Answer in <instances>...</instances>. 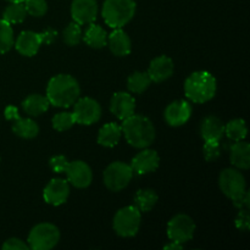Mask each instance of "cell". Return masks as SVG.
Masks as SVG:
<instances>
[{
  "label": "cell",
  "instance_id": "cell-1",
  "mask_svg": "<svg viewBox=\"0 0 250 250\" xmlns=\"http://www.w3.org/2000/svg\"><path fill=\"white\" fill-rule=\"evenodd\" d=\"M80 94V83L71 75L60 73L54 76L46 85V98L50 105L56 107L72 106Z\"/></svg>",
  "mask_w": 250,
  "mask_h": 250
},
{
  "label": "cell",
  "instance_id": "cell-2",
  "mask_svg": "<svg viewBox=\"0 0 250 250\" xmlns=\"http://www.w3.org/2000/svg\"><path fill=\"white\" fill-rule=\"evenodd\" d=\"M122 134L134 148H148L155 139V127L148 117L133 114L122 122Z\"/></svg>",
  "mask_w": 250,
  "mask_h": 250
},
{
  "label": "cell",
  "instance_id": "cell-3",
  "mask_svg": "<svg viewBox=\"0 0 250 250\" xmlns=\"http://www.w3.org/2000/svg\"><path fill=\"white\" fill-rule=\"evenodd\" d=\"M217 82L214 75L208 71H195L185 82V94L190 102L204 104L215 97Z\"/></svg>",
  "mask_w": 250,
  "mask_h": 250
},
{
  "label": "cell",
  "instance_id": "cell-4",
  "mask_svg": "<svg viewBox=\"0 0 250 250\" xmlns=\"http://www.w3.org/2000/svg\"><path fill=\"white\" fill-rule=\"evenodd\" d=\"M134 0H105L102 15L105 23L111 28H122L136 15Z\"/></svg>",
  "mask_w": 250,
  "mask_h": 250
},
{
  "label": "cell",
  "instance_id": "cell-5",
  "mask_svg": "<svg viewBox=\"0 0 250 250\" xmlns=\"http://www.w3.org/2000/svg\"><path fill=\"white\" fill-rule=\"evenodd\" d=\"M60 241V231L58 227L49 222H42L31 229L27 238L29 249L50 250Z\"/></svg>",
  "mask_w": 250,
  "mask_h": 250
},
{
  "label": "cell",
  "instance_id": "cell-6",
  "mask_svg": "<svg viewBox=\"0 0 250 250\" xmlns=\"http://www.w3.org/2000/svg\"><path fill=\"white\" fill-rule=\"evenodd\" d=\"M142 212L134 205L120 209L114 216V229L117 236L129 238L134 237L141 229Z\"/></svg>",
  "mask_w": 250,
  "mask_h": 250
},
{
  "label": "cell",
  "instance_id": "cell-7",
  "mask_svg": "<svg viewBox=\"0 0 250 250\" xmlns=\"http://www.w3.org/2000/svg\"><path fill=\"white\" fill-rule=\"evenodd\" d=\"M133 177V170L131 165L122 163V161H115L111 163L104 171V185L111 192H120L125 189L131 182Z\"/></svg>",
  "mask_w": 250,
  "mask_h": 250
},
{
  "label": "cell",
  "instance_id": "cell-8",
  "mask_svg": "<svg viewBox=\"0 0 250 250\" xmlns=\"http://www.w3.org/2000/svg\"><path fill=\"white\" fill-rule=\"evenodd\" d=\"M219 186L221 192L234 202L243 197L247 192V182L241 171L236 168H225L219 177Z\"/></svg>",
  "mask_w": 250,
  "mask_h": 250
},
{
  "label": "cell",
  "instance_id": "cell-9",
  "mask_svg": "<svg viewBox=\"0 0 250 250\" xmlns=\"http://www.w3.org/2000/svg\"><path fill=\"white\" fill-rule=\"evenodd\" d=\"M195 232V222L189 215L177 214L168 221L167 237L170 241L183 244L193 238Z\"/></svg>",
  "mask_w": 250,
  "mask_h": 250
},
{
  "label": "cell",
  "instance_id": "cell-10",
  "mask_svg": "<svg viewBox=\"0 0 250 250\" xmlns=\"http://www.w3.org/2000/svg\"><path fill=\"white\" fill-rule=\"evenodd\" d=\"M73 117L76 124L90 126L102 117V106L95 99L89 97L78 98L73 106Z\"/></svg>",
  "mask_w": 250,
  "mask_h": 250
},
{
  "label": "cell",
  "instance_id": "cell-11",
  "mask_svg": "<svg viewBox=\"0 0 250 250\" xmlns=\"http://www.w3.org/2000/svg\"><path fill=\"white\" fill-rule=\"evenodd\" d=\"M65 173L67 176V182L80 189L89 187L93 181L92 168L87 163L82 160H75L68 163Z\"/></svg>",
  "mask_w": 250,
  "mask_h": 250
},
{
  "label": "cell",
  "instance_id": "cell-12",
  "mask_svg": "<svg viewBox=\"0 0 250 250\" xmlns=\"http://www.w3.org/2000/svg\"><path fill=\"white\" fill-rule=\"evenodd\" d=\"M68 195H70V185L62 178H53L43 190V198L45 203L53 207H59L67 202Z\"/></svg>",
  "mask_w": 250,
  "mask_h": 250
},
{
  "label": "cell",
  "instance_id": "cell-13",
  "mask_svg": "<svg viewBox=\"0 0 250 250\" xmlns=\"http://www.w3.org/2000/svg\"><path fill=\"white\" fill-rule=\"evenodd\" d=\"M97 0H73L71 4V16L81 26L93 23L97 20Z\"/></svg>",
  "mask_w": 250,
  "mask_h": 250
},
{
  "label": "cell",
  "instance_id": "cell-14",
  "mask_svg": "<svg viewBox=\"0 0 250 250\" xmlns=\"http://www.w3.org/2000/svg\"><path fill=\"white\" fill-rule=\"evenodd\" d=\"M192 116V106L186 100H176L165 109V121L168 126L180 127L189 121Z\"/></svg>",
  "mask_w": 250,
  "mask_h": 250
},
{
  "label": "cell",
  "instance_id": "cell-15",
  "mask_svg": "<svg viewBox=\"0 0 250 250\" xmlns=\"http://www.w3.org/2000/svg\"><path fill=\"white\" fill-rule=\"evenodd\" d=\"M110 111L119 120L124 121L136 111V99L129 93L117 92L110 100Z\"/></svg>",
  "mask_w": 250,
  "mask_h": 250
},
{
  "label": "cell",
  "instance_id": "cell-16",
  "mask_svg": "<svg viewBox=\"0 0 250 250\" xmlns=\"http://www.w3.org/2000/svg\"><path fill=\"white\" fill-rule=\"evenodd\" d=\"M159 164H160L159 154L153 149L143 148V150L139 151L132 159L131 167L133 172H137L138 175H146L154 172L159 167Z\"/></svg>",
  "mask_w": 250,
  "mask_h": 250
},
{
  "label": "cell",
  "instance_id": "cell-17",
  "mask_svg": "<svg viewBox=\"0 0 250 250\" xmlns=\"http://www.w3.org/2000/svg\"><path fill=\"white\" fill-rule=\"evenodd\" d=\"M173 70H175V65H173L172 59L166 55H160L151 60L146 72L151 82L161 83L173 75Z\"/></svg>",
  "mask_w": 250,
  "mask_h": 250
},
{
  "label": "cell",
  "instance_id": "cell-18",
  "mask_svg": "<svg viewBox=\"0 0 250 250\" xmlns=\"http://www.w3.org/2000/svg\"><path fill=\"white\" fill-rule=\"evenodd\" d=\"M42 44L43 43H42L39 33L33 31H23L17 37L14 45L21 55L31 58V56H34L38 53Z\"/></svg>",
  "mask_w": 250,
  "mask_h": 250
},
{
  "label": "cell",
  "instance_id": "cell-19",
  "mask_svg": "<svg viewBox=\"0 0 250 250\" xmlns=\"http://www.w3.org/2000/svg\"><path fill=\"white\" fill-rule=\"evenodd\" d=\"M110 50L116 56H127L132 50V42L128 34L121 28H114L107 36V44Z\"/></svg>",
  "mask_w": 250,
  "mask_h": 250
},
{
  "label": "cell",
  "instance_id": "cell-20",
  "mask_svg": "<svg viewBox=\"0 0 250 250\" xmlns=\"http://www.w3.org/2000/svg\"><path fill=\"white\" fill-rule=\"evenodd\" d=\"M200 133L203 139L207 141H221L222 136L225 134V125L217 116L210 115L204 117L200 125Z\"/></svg>",
  "mask_w": 250,
  "mask_h": 250
},
{
  "label": "cell",
  "instance_id": "cell-21",
  "mask_svg": "<svg viewBox=\"0 0 250 250\" xmlns=\"http://www.w3.org/2000/svg\"><path fill=\"white\" fill-rule=\"evenodd\" d=\"M229 159L232 165L239 170H248L250 167V146L243 141H238L231 146Z\"/></svg>",
  "mask_w": 250,
  "mask_h": 250
},
{
  "label": "cell",
  "instance_id": "cell-22",
  "mask_svg": "<svg viewBox=\"0 0 250 250\" xmlns=\"http://www.w3.org/2000/svg\"><path fill=\"white\" fill-rule=\"evenodd\" d=\"M121 137V126H119L115 122H109V124L104 125L99 129V133H98V143L103 146H106V148H114L115 146L119 144Z\"/></svg>",
  "mask_w": 250,
  "mask_h": 250
},
{
  "label": "cell",
  "instance_id": "cell-23",
  "mask_svg": "<svg viewBox=\"0 0 250 250\" xmlns=\"http://www.w3.org/2000/svg\"><path fill=\"white\" fill-rule=\"evenodd\" d=\"M50 103H49L46 95L42 94H31L22 102V109L29 116H39L48 111Z\"/></svg>",
  "mask_w": 250,
  "mask_h": 250
},
{
  "label": "cell",
  "instance_id": "cell-24",
  "mask_svg": "<svg viewBox=\"0 0 250 250\" xmlns=\"http://www.w3.org/2000/svg\"><path fill=\"white\" fill-rule=\"evenodd\" d=\"M82 38L84 39L85 44L93 49H102L107 44L106 31L94 23H89V27L84 32V37Z\"/></svg>",
  "mask_w": 250,
  "mask_h": 250
},
{
  "label": "cell",
  "instance_id": "cell-25",
  "mask_svg": "<svg viewBox=\"0 0 250 250\" xmlns=\"http://www.w3.org/2000/svg\"><path fill=\"white\" fill-rule=\"evenodd\" d=\"M12 132L17 137L23 139L36 138L39 133V126L34 120L32 119H21L14 120L12 124Z\"/></svg>",
  "mask_w": 250,
  "mask_h": 250
},
{
  "label": "cell",
  "instance_id": "cell-26",
  "mask_svg": "<svg viewBox=\"0 0 250 250\" xmlns=\"http://www.w3.org/2000/svg\"><path fill=\"white\" fill-rule=\"evenodd\" d=\"M158 199L159 197L155 190L150 189V188L139 189L134 195V207L141 212H148L155 207Z\"/></svg>",
  "mask_w": 250,
  "mask_h": 250
},
{
  "label": "cell",
  "instance_id": "cell-27",
  "mask_svg": "<svg viewBox=\"0 0 250 250\" xmlns=\"http://www.w3.org/2000/svg\"><path fill=\"white\" fill-rule=\"evenodd\" d=\"M151 80L149 77L148 72H141V71H136V72L131 73L127 78V88L131 93H136V94H141V93L146 92L148 87L150 85Z\"/></svg>",
  "mask_w": 250,
  "mask_h": 250
},
{
  "label": "cell",
  "instance_id": "cell-28",
  "mask_svg": "<svg viewBox=\"0 0 250 250\" xmlns=\"http://www.w3.org/2000/svg\"><path fill=\"white\" fill-rule=\"evenodd\" d=\"M27 11L23 2H10L2 11V20L10 24L21 23L26 20Z\"/></svg>",
  "mask_w": 250,
  "mask_h": 250
},
{
  "label": "cell",
  "instance_id": "cell-29",
  "mask_svg": "<svg viewBox=\"0 0 250 250\" xmlns=\"http://www.w3.org/2000/svg\"><path fill=\"white\" fill-rule=\"evenodd\" d=\"M247 133H248V128H247V124L243 119L231 120L225 125V134L232 141H243L247 137Z\"/></svg>",
  "mask_w": 250,
  "mask_h": 250
},
{
  "label": "cell",
  "instance_id": "cell-30",
  "mask_svg": "<svg viewBox=\"0 0 250 250\" xmlns=\"http://www.w3.org/2000/svg\"><path fill=\"white\" fill-rule=\"evenodd\" d=\"M14 44V29L11 24L1 19L0 20V54H5L11 50Z\"/></svg>",
  "mask_w": 250,
  "mask_h": 250
},
{
  "label": "cell",
  "instance_id": "cell-31",
  "mask_svg": "<svg viewBox=\"0 0 250 250\" xmlns=\"http://www.w3.org/2000/svg\"><path fill=\"white\" fill-rule=\"evenodd\" d=\"M62 39L63 42H65L66 45H78V44L81 43V41H82V28H81V24L75 21L68 23V26L63 29Z\"/></svg>",
  "mask_w": 250,
  "mask_h": 250
},
{
  "label": "cell",
  "instance_id": "cell-32",
  "mask_svg": "<svg viewBox=\"0 0 250 250\" xmlns=\"http://www.w3.org/2000/svg\"><path fill=\"white\" fill-rule=\"evenodd\" d=\"M76 124L75 117H73L72 112H59L51 120V125L53 128L59 132H63L70 129L73 125Z\"/></svg>",
  "mask_w": 250,
  "mask_h": 250
},
{
  "label": "cell",
  "instance_id": "cell-33",
  "mask_svg": "<svg viewBox=\"0 0 250 250\" xmlns=\"http://www.w3.org/2000/svg\"><path fill=\"white\" fill-rule=\"evenodd\" d=\"M27 15H32L34 17H42L48 11V4L45 0H24Z\"/></svg>",
  "mask_w": 250,
  "mask_h": 250
},
{
  "label": "cell",
  "instance_id": "cell-34",
  "mask_svg": "<svg viewBox=\"0 0 250 250\" xmlns=\"http://www.w3.org/2000/svg\"><path fill=\"white\" fill-rule=\"evenodd\" d=\"M203 154L207 161H215L221 155V146L219 141H207L203 146Z\"/></svg>",
  "mask_w": 250,
  "mask_h": 250
},
{
  "label": "cell",
  "instance_id": "cell-35",
  "mask_svg": "<svg viewBox=\"0 0 250 250\" xmlns=\"http://www.w3.org/2000/svg\"><path fill=\"white\" fill-rule=\"evenodd\" d=\"M236 227L239 231L248 232L250 229V216H249V208H241L238 215L236 217Z\"/></svg>",
  "mask_w": 250,
  "mask_h": 250
},
{
  "label": "cell",
  "instance_id": "cell-36",
  "mask_svg": "<svg viewBox=\"0 0 250 250\" xmlns=\"http://www.w3.org/2000/svg\"><path fill=\"white\" fill-rule=\"evenodd\" d=\"M68 163L70 161L67 160V158L65 155H55L49 160V166H50V168L54 172L62 173L67 168Z\"/></svg>",
  "mask_w": 250,
  "mask_h": 250
},
{
  "label": "cell",
  "instance_id": "cell-37",
  "mask_svg": "<svg viewBox=\"0 0 250 250\" xmlns=\"http://www.w3.org/2000/svg\"><path fill=\"white\" fill-rule=\"evenodd\" d=\"M2 250H28L29 247L26 242L20 238H9L2 244Z\"/></svg>",
  "mask_w": 250,
  "mask_h": 250
},
{
  "label": "cell",
  "instance_id": "cell-38",
  "mask_svg": "<svg viewBox=\"0 0 250 250\" xmlns=\"http://www.w3.org/2000/svg\"><path fill=\"white\" fill-rule=\"evenodd\" d=\"M39 36H41L42 43L48 44L49 45V44H51L56 39V37H58V32H56L55 29L48 27V28L44 29L43 32H41V33H39Z\"/></svg>",
  "mask_w": 250,
  "mask_h": 250
},
{
  "label": "cell",
  "instance_id": "cell-39",
  "mask_svg": "<svg viewBox=\"0 0 250 250\" xmlns=\"http://www.w3.org/2000/svg\"><path fill=\"white\" fill-rule=\"evenodd\" d=\"M4 115L6 117V120H10V121H14V120H17L20 117L19 109L16 106H14V105H9V106L5 107Z\"/></svg>",
  "mask_w": 250,
  "mask_h": 250
},
{
  "label": "cell",
  "instance_id": "cell-40",
  "mask_svg": "<svg viewBox=\"0 0 250 250\" xmlns=\"http://www.w3.org/2000/svg\"><path fill=\"white\" fill-rule=\"evenodd\" d=\"M164 249H172V250H180V249H183V246L182 244L177 243V242H172L171 241V243L166 244V246H164Z\"/></svg>",
  "mask_w": 250,
  "mask_h": 250
},
{
  "label": "cell",
  "instance_id": "cell-41",
  "mask_svg": "<svg viewBox=\"0 0 250 250\" xmlns=\"http://www.w3.org/2000/svg\"><path fill=\"white\" fill-rule=\"evenodd\" d=\"M6 1H9V2H23L24 0H6Z\"/></svg>",
  "mask_w": 250,
  "mask_h": 250
}]
</instances>
